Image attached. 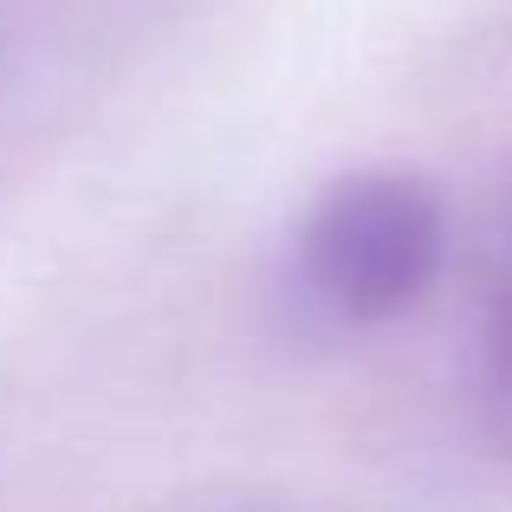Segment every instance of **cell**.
Returning a JSON list of instances; mask_svg holds the SVG:
<instances>
[{
  "label": "cell",
  "instance_id": "7a4b0ae2",
  "mask_svg": "<svg viewBox=\"0 0 512 512\" xmlns=\"http://www.w3.org/2000/svg\"><path fill=\"white\" fill-rule=\"evenodd\" d=\"M474 409L480 435L512 454V195L500 208V227H493V273L474 331Z\"/></svg>",
  "mask_w": 512,
  "mask_h": 512
},
{
  "label": "cell",
  "instance_id": "6da1fadb",
  "mask_svg": "<svg viewBox=\"0 0 512 512\" xmlns=\"http://www.w3.org/2000/svg\"><path fill=\"white\" fill-rule=\"evenodd\" d=\"M448 266V201L415 169H350L286 234V299L312 325L376 331L409 318Z\"/></svg>",
  "mask_w": 512,
  "mask_h": 512
}]
</instances>
